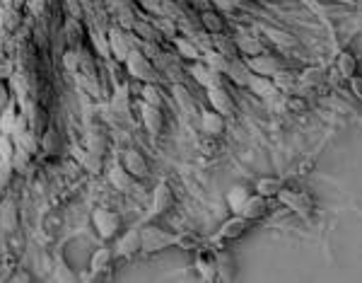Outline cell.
<instances>
[{
  "instance_id": "24",
  "label": "cell",
  "mask_w": 362,
  "mask_h": 283,
  "mask_svg": "<svg viewBox=\"0 0 362 283\" xmlns=\"http://www.w3.org/2000/svg\"><path fill=\"white\" fill-rule=\"evenodd\" d=\"M336 68H338V73H341L343 78H353L355 73H360V59L355 56V51L346 47L338 54V59H336Z\"/></svg>"
},
{
  "instance_id": "40",
  "label": "cell",
  "mask_w": 362,
  "mask_h": 283,
  "mask_svg": "<svg viewBox=\"0 0 362 283\" xmlns=\"http://www.w3.org/2000/svg\"><path fill=\"white\" fill-rule=\"evenodd\" d=\"M89 39H92V47L97 49V54L101 56V59H109V37H106V32H99L94 30L92 34H89Z\"/></svg>"
},
{
  "instance_id": "9",
  "label": "cell",
  "mask_w": 362,
  "mask_h": 283,
  "mask_svg": "<svg viewBox=\"0 0 362 283\" xmlns=\"http://www.w3.org/2000/svg\"><path fill=\"white\" fill-rule=\"evenodd\" d=\"M206 97L211 102V107L215 112H220L223 116H235V100L223 85H213V88H206Z\"/></svg>"
},
{
  "instance_id": "19",
  "label": "cell",
  "mask_w": 362,
  "mask_h": 283,
  "mask_svg": "<svg viewBox=\"0 0 362 283\" xmlns=\"http://www.w3.org/2000/svg\"><path fill=\"white\" fill-rule=\"evenodd\" d=\"M198 25H201L203 32L208 34H225L227 30V22H225V17L218 13V10H203V13H198Z\"/></svg>"
},
{
  "instance_id": "49",
  "label": "cell",
  "mask_w": 362,
  "mask_h": 283,
  "mask_svg": "<svg viewBox=\"0 0 362 283\" xmlns=\"http://www.w3.org/2000/svg\"><path fill=\"white\" fill-rule=\"evenodd\" d=\"M287 109L290 112H307V102L302 97H290L287 100Z\"/></svg>"
},
{
  "instance_id": "33",
  "label": "cell",
  "mask_w": 362,
  "mask_h": 283,
  "mask_svg": "<svg viewBox=\"0 0 362 283\" xmlns=\"http://www.w3.org/2000/svg\"><path fill=\"white\" fill-rule=\"evenodd\" d=\"M39 148H42V152L46 157H56L61 150V136L58 131H51V128H46V131L42 133V138H39Z\"/></svg>"
},
{
  "instance_id": "44",
  "label": "cell",
  "mask_w": 362,
  "mask_h": 283,
  "mask_svg": "<svg viewBox=\"0 0 362 283\" xmlns=\"http://www.w3.org/2000/svg\"><path fill=\"white\" fill-rule=\"evenodd\" d=\"M135 20H138V17H135V13L131 8H121L116 13V25L121 27V30H128L131 32L133 27H135Z\"/></svg>"
},
{
  "instance_id": "35",
  "label": "cell",
  "mask_w": 362,
  "mask_h": 283,
  "mask_svg": "<svg viewBox=\"0 0 362 283\" xmlns=\"http://www.w3.org/2000/svg\"><path fill=\"white\" fill-rule=\"evenodd\" d=\"M160 15L172 22H181L186 17V5L177 3V0H160Z\"/></svg>"
},
{
  "instance_id": "52",
  "label": "cell",
  "mask_w": 362,
  "mask_h": 283,
  "mask_svg": "<svg viewBox=\"0 0 362 283\" xmlns=\"http://www.w3.org/2000/svg\"><path fill=\"white\" fill-rule=\"evenodd\" d=\"M30 10H32V15H44L46 13V0H32L30 3Z\"/></svg>"
},
{
  "instance_id": "7",
  "label": "cell",
  "mask_w": 362,
  "mask_h": 283,
  "mask_svg": "<svg viewBox=\"0 0 362 283\" xmlns=\"http://www.w3.org/2000/svg\"><path fill=\"white\" fill-rule=\"evenodd\" d=\"M194 267L201 276V281H218V267H215V250L213 247H198Z\"/></svg>"
},
{
  "instance_id": "27",
  "label": "cell",
  "mask_w": 362,
  "mask_h": 283,
  "mask_svg": "<svg viewBox=\"0 0 362 283\" xmlns=\"http://www.w3.org/2000/svg\"><path fill=\"white\" fill-rule=\"evenodd\" d=\"M251 194H254V191L249 189L246 184H235V186H232V189L227 191V206H230V211L232 213H239L242 206H244V201Z\"/></svg>"
},
{
  "instance_id": "14",
  "label": "cell",
  "mask_w": 362,
  "mask_h": 283,
  "mask_svg": "<svg viewBox=\"0 0 362 283\" xmlns=\"http://www.w3.org/2000/svg\"><path fill=\"white\" fill-rule=\"evenodd\" d=\"M140 119H143V126L150 136H160L165 131V114H162L160 107L140 102Z\"/></svg>"
},
{
  "instance_id": "15",
  "label": "cell",
  "mask_w": 362,
  "mask_h": 283,
  "mask_svg": "<svg viewBox=\"0 0 362 283\" xmlns=\"http://www.w3.org/2000/svg\"><path fill=\"white\" fill-rule=\"evenodd\" d=\"M246 88L261 100H275L280 95V88L273 83V78H263V76H256V73L249 76Z\"/></svg>"
},
{
  "instance_id": "13",
  "label": "cell",
  "mask_w": 362,
  "mask_h": 283,
  "mask_svg": "<svg viewBox=\"0 0 362 283\" xmlns=\"http://www.w3.org/2000/svg\"><path fill=\"white\" fill-rule=\"evenodd\" d=\"M22 109H25V116H27V121H30V131L37 133L39 138H42V133L49 128L46 109H44L42 104H37V102H25V104H22Z\"/></svg>"
},
{
  "instance_id": "10",
  "label": "cell",
  "mask_w": 362,
  "mask_h": 283,
  "mask_svg": "<svg viewBox=\"0 0 362 283\" xmlns=\"http://www.w3.org/2000/svg\"><path fill=\"white\" fill-rule=\"evenodd\" d=\"M126 32L128 30H121L118 25H114L109 32H106V37H109V54H111V59L118 61V64H126L128 54H131V44H128Z\"/></svg>"
},
{
  "instance_id": "20",
  "label": "cell",
  "mask_w": 362,
  "mask_h": 283,
  "mask_svg": "<svg viewBox=\"0 0 362 283\" xmlns=\"http://www.w3.org/2000/svg\"><path fill=\"white\" fill-rule=\"evenodd\" d=\"M215 267H218V281H232L237 274V267H235V257L227 247H220L215 250Z\"/></svg>"
},
{
  "instance_id": "48",
  "label": "cell",
  "mask_w": 362,
  "mask_h": 283,
  "mask_svg": "<svg viewBox=\"0 0 362 283\" xmlns=\"http://www.w3.org/2000/svg\"><path fill=\"white\" fill-rule=\"evenodd\" d=\"M348 88L353 92V97L362 102V73H355L353 78H348Z\"/></svg>"
},
{
  "instance_id": "22",
  "label": "cell",
  "mask_w": 362,
  "mask_h": 283,
  "mask_svg": "<svg viewBox=\"0 0 362 283\" xmlns=\"http://www.w3.org/2000/svg\"><path fill=\"white\" fill-rule=\"evenodd\" d=\"M172 44H174V49H177V54H179L184 61H191V64H194V61H201V59H203V51H201V47H198V44H196L191 37H184V34H177V37L172 39Z\"/></svg>"
},
{
  "instance_id": "12",
  "label": "cell",
  "mask_w": 362,
  "mask_h": 283,
  "mask_svg": "<svg viewBox=\"0 0 362 283\" xmlns=\"http://www.w3.org/2000/svg\"><path fill=\"white\" fill-rule=\"evenodd\" d=\"M174 206V194L169 189V184L162 179L157 182L155 191H152V206H150V218H157V216H165L169 208Z\"/></svg>"
},
{
  "instance_id": "43",
  "label": "cell",
  "mask_w": 362,
  "mask_h": 283,
  "mask_svg": "<svg viewBox=\"0 0 362 283\" xmlns=\"http://www.w3.org/2000/svg\"><path fill=\"white\" fill-rule=\"evenodd\" d=\"M177 247L186 252H196L198 247H203L201 237H196L194 233H184V235H177Z\"/></svg>"
},
{
  "instance_id": "58",
  "label": "cell",
  "mask_w": 362,
  "mask_h": 283,
  "mask_svg": "<svg viewBox=\"0 0 362 283\" xmlns=\"http://www.w3.org/2000/svg\"><path fill=\"white\" fill-rule=\"evenodd\" d=\"M177 3H181V5H186V3H189V0H177Z\"/></svg>"
},
{
  "instance_id": "3",
  "label": "cell",
  "mask_w": 362,
  "mask_h": 283,
  "mask_svg": "<svg viewBox=\"0 0 362 283\" xmlns=\"http://www.w3.org/2000/svg\"><path fill=\"white\" fill-rule=\"evenodd\" d=\"M249 225H251V223H249L244 216H239V213H232V218L225 220V223L220 225L218 235L213 237V250H220V247L242 240V237L249 233Z\"/></svg>"
},
{
  "instance_id": "38",
  "label": "cell",
  "mask_w": 362,
  "mask_h": 283,
  "mask_svg": "<svg viewBox=\"0 0 362 283\" xmlns=\"http://www.w3.org/2000/svg\"><path fill=\"white\" fill-rule=\"evenodd\" d=\"M174 100H177V104H179L181 112H194L196 109L194 95H191L181 83H174Z\"/></svg>"
},
{
  "instance_id": "16",
  "label": "cell",
  "mask_w": 362,
  "mask_h": 283,
  "mask_svg": "<svg viewBox=\"0 0 362 283\" xmlns=\"http://www.w3.org/2000/svg\"><path fill=\"white\" fill-rule=\"evenodd\" d=\"M121 165L126 167L135 179H145V177H148V174H150V165H148V160H145L143 152L135 150V148H131V150L123 152Z\"/></svg>"
},
{
  "instance_id": "51",
  "label": "cell",
  "mask_w": 362,
  "mask_h": 283,
  "mask_svg": "<svg viewBox=\"0 0 362 283\" xmlns=\"http://www.w3.org/2000/svg\"><path fill=\"white\" fill-rule=\"evenodd\" d=\"M8 104H10V90H8V85L0 80V112H3Z\"/></svg>"
},
{
  "instance_id": "34",
  "label": "cell",
  "mask_w": 362,
  "mask_h": 283,
  "mask_svg": "<svg viewBox=\"0 0 362 283\" xmlns=\"http://www.w3.org/2000/svg\"><path fill=\"white\" fill-rule=\"evenodd\" d=\"M140 100L145 104H152V107H165V95H162L160 85L157 83H143V90H140Z\"/></svg>"
},
{
  "instance_id": "6",
  "label": "cell",
  "mask_w": 362,
  "mask_h": 283,
  "mask_svg": "<svg viewBox=\"0 0 362 283\" xmlns=\"http://www.w3.org/2000/svg\"><path fill=\"white\" fill-rule=\"evenodd\" d=\"M92 225L101 240H114L121 233V216L116 211H111V208H94Z\"/></svg>"
},
{
  "instance_id": "26",
  "label": "cell",
  "mask_w": 362,
  "mask_h": 283,
  "mask_svg": "<svg viewBox=\"0 0 362 283\" xmlns=\"http://www.w3.org/2000/svg\"><path fill=\"white\" fill-rule=\"evenodd\" d=\"M109 182H111V186H116L118 191H131L135 184V177L121 165V162H116V165L109 167Z\"/></svg>"
},
{
  "instance_id": "31",
  "label": "cell",
  "mask_w": 362,
  "mask_h": 283,
  "mask_svg": "<svg viewBox=\"0 0 362 283\" xmlns=\"http://www.w3.org/2000/svg\"><path fill=\"white\" fill-rule=\"evenodd\" d=\"M10 162H13L15 172L27 174L32 169V165H34V155L27 148H22V145L15 143V152H13V157H10Z\"/></svg>"
},
{
  "instance_id": "17",
  "label": "cell",
  "mask_w": 362,
  "mask_h": 283,
  "mask_svg": "<svg viewBox=\"0 0 362 283\" xmlns=\"http://www.w3.org/2000/svg\"><path fill=\"white\" fill-rule=\"evenodd\" d=\"M140 252V230L138 228H131L126 230L121 237L116 240V247H114V257H135Z\"/></svg>"
},
{
  "instance_id": "55",
  "label": "cell",
  "mask_w": 362,
  "mask_h": 283,
  "mask_svg": "<svg viewBox=\"0 0 362 283\" xmlns=\"http://www.w3.org/2000/svg\"><path fill=\"white\" fill-rule=\"evenodd\" d=\"M333 3H338V5H348V8H355V5H358V0H333Z\"/></svg>"
},
{
  "instance_id": "56",
  "label": "cell",
  "mask_w": 362,
  "mask_h": 283,
  "mask_svg": "<svg viewBox=\"0 0 362 283\" xmlns=\"http://www.w3.org/2000/svg\"><path fill=\"white\" fill-rule=\"evenodd\" d=\"M22 3H25V0H15V8H20Z\"/></svg>"
},
{
  "instance_id": "53",
  "label": "cell",
  "mask_w": 362,
  "mask_h": 283,
  "mask_svg": "<svg viewBox=\"0 0 362 283\" xmlns=\"http://www.w3.org/2000/svg\"><path fill=\"white\" fill-rule=\"evenodd\" d=\"M13 76H15V73H13V64H0V80L8 83Z\"/></svg>"
},
{
  "instance_id": "4",
  "label": "cell",
  "mask_w": 362,
  "mask_h": 283,
  "mask_svg": "<svg viewBox=\"0 0 362 283\" xmlns=\"http://www.w3.org/2000/svg\"><path fill=\"white\" fill-rule=\"evenodd\" d=\"M126 71H128V76L135 78V80H140V83H157V68L155 64L148 59V56L143 54L140 49H131V54H128V59H126Z\"/></svg>"
},
{
  "instance_id": "41",
  "label": "cell",
  "mask_w": 362,
  "mask_h": 283,
  "mask_svg": "<svg viewBox=\"0 0 362 283\" xmlns=\"http://www.w3.org/2000/svg\"><path fill=\"white\" fill-rule=\"evenodd\" d=\"M111 104H114V112L118 114L126 116L128 112H131V104H128V90L126 88H118L114 92V97H111Z\"/></svg>"
},
{
  "instance_id": "30",
  "label": "cell",
  "mask_w": 362,
  "mask_h": 283,
  "mask_svg": "<svg viewBox=\"0 0 362 283\" xmlns=\"http://www.w3.org/2000/svg\"><path fill=\"white\" fill-rule=\"evenodd\" d=\"M111 259H114V250L99 247V250L92 252V257H89V271H92V274H101V271L109 269Z\"/></svg>"
},
{
  "instance_id": "57",
  "label": "cell",
  "mask_w": 362,
  "mask_h": 283,
  "mask_svg": "<svg viewBox=\"0 0 362 283\" xmlns=\"http://www.w3.org/2000/svg\"><path fill=\"white\" fill-rule=\"evenodd\" d=\"M270 3H287V0H270Z\"/></svg>"
},
{
  "instance_id": "50",
  "label": "cell",
  "mask_w": 362,
  "mask_h": 283,
  "mask_svg": "<svg viewBox=\"0 0 362 283\" xmlns=\"http://www.w3.org/2000/svg\"><path fill=\"white\" fill-rule=\"evenodd\" d=\"M186 5H189L191 10H196V13H203V10H211L213 8L211 0H189Z\"/></svg>"
},
{
  "instance_id": "29",
  "label": "cell",
  "mask_w": 362,
  "mask_h": 283,
  "mask_svg": "<svg viewBox=\"0 0 362 283\" xmlns=\"http://www.w3.org/2000/svg\"><path fill=\"white\" fill-rule=\"evenodd\" d=\"M263 32H266V39H268L270 44H275V47H280V49L297 47V39L292 37L290 32H285V30H275V27H263Z\"/></svg>"
},
{
  "instance_id": "28",
  "label": "cell",
  "mask_w": 362,
  "mask_h": 283,
  "mask_svg": "<svg viewBox=\"0 0 362 283\" xmlns=\"http://www.w3.org/2000/svg\"><path fill=\"white\" fill-rule=\"evenodd\" d=\"M282 186L285 184H282V179H278V177H261V179H256V184H254V191L266 196V199H275V196L280 194Z\"/></svg>"
},
{
  "instance_id": "8",
  "label": "cell",
  "mask_w": 362,
  "mask_h": 283,
  "mask_svg": "<svg viewBox=\"0 0 362 283\" xmlns=\"http://www.w3.org/2000/svg\"><path fill=\"white\" fill-rule=\"evenodd\" d=\"M189 76L194 78V80L201 85V88H213V85H223L225 83L223 73H218L215 68H211L203 59L194 61V64L189 66Z\"/></svg>"
},
{
  "instance_id": "25",
  "label": "cell",
  "mask_w": 362,
  "mask_h": 283,
  "mask_svg": "<svg viewBox=\"0 0 362 283\" xmlns=\"http://www.w3.org/2000/svg\"><path fill=\"white\" fill-rule=\"evenodd\" d=\"M235 44H237V51H239L242 59H246V56H258V54H263V51H266L261 39L251 37V34H237Z\"/></svg>"
},
{
  "instance_id": "5",
  "label": "cell",
  "mask_w": 362,
  "mask_h": 283,
  "mask_svg": "<svg viewBox=\"0 0 362 283\" xmlns=\"http://www.w3.org/2000/svg\"><path fill=\"white\" fill-rule=\"evenodd\" d=\"M244 64L251 73L263 76V78H275L278 73H282L287 68V64L280 59V56L268 54V51H263V54H258V56H246Z\"/></svg>"
},
{
  "instance_id": "54",
  "label": "cell",
  "mask_w": 362,
  "mask_h": 283,
  "mask_svg": "<svg viewBox=\"0 0 362 283\" xmlns=\"http://www.w3.org/2000/svg\"><path fill=\"white\" fill-rule=\"evenodd\" d=\"M13 281H15V283H20V281H25V283H27V281H32V276H30V274H25V271H17V274L13 276Z\"/></svg>"
},
{
  "instance_id": "11",
  "label": "cell",
  "mask_w": 362,
  "mask_h": 283,
  "mask_svg": "<svg viewBox=\"0 0 362 283\" xmlns=\"http://www.w3.org/2000/svg\"><path fill=\"white\" fill-rule=\"evenodd\" d=\"M268 213H270V199H266V196L254 191V194L244 201L239 216H244L249 223H256V220H263Z\"/></svg>"
},
{
  "instance_id": "47",
  "label": "cell",
  "mask_w": 362,
  "mask_h": 283,
  "mask_svg": "<svg viewBox=\"0 0 362 283\" xmlns=\"http://www.w3.org/2000/svg\"><path fill=\"white\" fill-rule=\"evenodd\" d=\"M15 152V138L10 133H0V160H10Z\"/></svg>"
},
{
  "instance_id": "39",
  "label": "cell",
  "mask_w": 362,
  "mask_h": 283,
  "mask_svg": "<svg viewBox=\"0 0 362 283\" xmlns=\"http://www.w3.org/2000/svg\"><path fill=\"white\" fill-rule=\"evenodd\" d=\"M80 162H82V167L92 174H99L101 169H104V160H101V155L99 152H92V150L85 152V155L80 157Z\"/></svg>"
},
{
  "instance_id": "42",
  "label": "cell",
  "mask_w": 362,
  "mask_h": 283,
  "mask_svg": "<svg viewBox=\"0 0 362 283\" xmlns=\"http://www.w3.org/2000/svg\"><path fill=\"white\" fill-rule=\"evenodd\" d=\"M152 22H155V27L160 30L162 37L174 39V37L179 34V25H177V22H172V20H167V17H162V15H160L157 20H152Z\"/></svg>"
},
{
  "instance_id": "45",
  "label": "cell",
  "mask_w": 362,
  "mask_h": 283,
  "mask_svg": "<svg viewBox=\"0 0 362 283\" xmlns=\"http://www.w3.org/2000/svg\"><path fill=\"white\" fill-rule=\"evenodd\" d=\"M15 177V167L10 160H0V191H5L10 184H13Z\"/></svg>"
},
{
  "instance_id": "46",
  "label": "cell",
  "mask_w": 362,
  "mask_h": 283,
  "mask_svg": "<svg viewBox=\"0 0 362 283\" xmlns=\"http://www.w3.org/2000/svg\"><path fill=\"white\" fill-rule=\"evenodd\" d=\"M63 66H65V71L70 73V76H77V73H80V54H77L75 49L65 51V54H63Z\"/></svg>"
},
{
  "instance_id": "1",
  "label": "cell",
  "mask_w": 362,
  "mask_h": 283,
  "mask_svg": "<svg viewBox=\"0 0 362 283\" xmlns=\"http://www.w3.org/2000/svg\"><path fill=\"white\" fill-rule=\"evenodd\" d=\"M275 199H278L285 208H290V213H295V216H299L302 220H312L316 203H314V199H312V194H309V191L282 186L280 194L275 196Z\"/></svg>"
},
{
  "instance_id": "18",
  "label": "cell",
  "mask_w": 362,
  "mask_h": 283,
  "mask_svg": "<svg viewBox=\"0 0 362 283\" xmlns=\"http://www.w3.org/2000/svg\"><path fill=\"white\" fill-rule=\"evenodd\" d=\"M227 116H223L220 112L215 109H208V112H201V131L206 136H211V138H218V136L225 133V126H227V121H225Z\"/></svg>"
},
{
  "instance_id": "21",
  "label": "cell",
  "mask_w": 362,
  "mask_h": 283,
  "mask_svg": "<svg viewBox=\"0 0 362 283\" xmlns=\"http://www.w3.org/2000/svg\"><path fill=\"white\" fill-rule=\"evenodd\" d=\"M0 228L5 233H15L20 228V208L13 199H5L0 203Z\"/></svg>"
},
{
  "instance_id": "36",
  "label": "cell",
  "mask_w": 362,
  "mask_h": 283,
  "mask_svg": "<svg viewBox=\"0 0 362 283\" xmlns=\"http://www.w3.org/2000/svg\"><path fill=\"white\" fill-rule=\"evenodd\" d=\"M213 49L220 51L223 56H227V59H235V56H239L235 39L227 37V34H215V37H213Z\"/></svg>"
},
{
  "instance_id": "2",
  "label": "cell",
  "mask_w": 362,
  "mask_h": 283,
  "mask_svg": "<svg viewBox=\"0 0 362 283\" xmlns=\"http://www.w3.org/2000/svg\"><path fill=\"white\" fill-rule=\"evenodd\" d=\"M169 247H177V235L174 233H167L157 225H148V228L140 230V252L160 254Z\"/></svg>"
},
{
  "instance_id": "37",
  "label": "cell",
  "mask_w": 362,
  "mask_h": 283,
  "mask_svg": "<svg viewBox=\"0 0 362 283\" xmlns=\"http://www.w3.org/2000/svg\"><path fill=\"white\" fill-rule=\"evenodd\" d=\"M17 116H20V112H17V107L13 104V102H10V104L5 107L3 112H0V133H10V136H13Z\"/></svg>"
},
{
  "instance_id": "32",
  "label": "cell",
  "mask_w": 362,
  "mask_h": 283,
  "mask_svg": "<svg viewBox=\"0 0 362 283\" xmlns=\"http://www.w3.org/2000/svg\"><path fill=\"white\" fill-rule=\"evenodd\" d=\"M133 32L138 34L143 42H155V44H162V34L160 30L155 27V22H148V20H135V27H133Z\"/></svg>"
},
{
  "instance_id": "23",
  "label": "cell",
  "mask_w": 362,
  "mask_h": 283,
  "mask_svg": "<svg viewBox=\"0 0 362 283\" xmlns=\"http://www.w3.org/2000/svg\"><path fill=\"white\" fill-rule=\"evenodd\" d=\"M227 80H232L235 85H242V88H246V80H249V76H251V71L246 68L244 64V59L242 56H235V59H230V64L227 68H225V73H223Z\"/></svg>"
}]
</instances>
